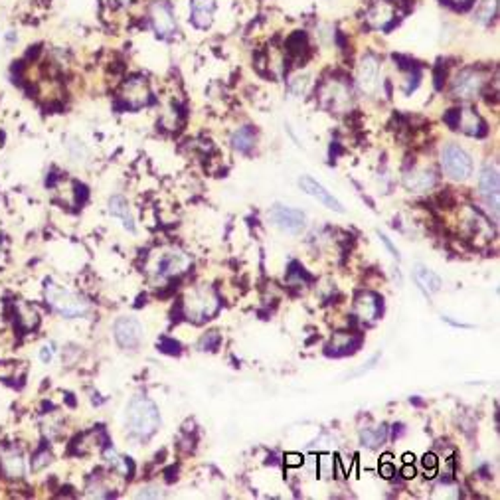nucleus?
Instances as JSON below:
<instances>
[{"label":"nucleus","instance_id":"39","mask_svg":"<svg viewBox=\"0 0 500 500\" xmlns=\"http://www.w3.org/2000/svg\"><path fill=\"white\" fill-rule=\"evenodd\" d=\"M117 2H119V4H131L133 0H117Z\"/></svg>","mask_w":500,"mask_h":500},{"label":"nucleus","instance_id":"11","mask_svg":"<svg viewBox=\"0 0 500 500\" xmlns=\"http://www.w3.org/2000/svg\"><path fill=\"white\" fill-rule=\"evenodd\" d=\"M299 186L303 192H307L309 196H312V198H317V200L321 202V204H324L326 208H331V210L334 211H345V208H342V204L334 198L333 194L328 192V190L324 188L321 182H317L314 178L311 176H300L299 178Z\"/></svg>","mask_w":500,"mask_h":500},{"label":"nucleus","instance_id":"13","mask_svg":"<svg viewBox=\"0 0 500 500\" xmlns=\"http://www.w3.org/2000/svg\"><path fill=\"white\" fill-rule=\"evenodd\" d=\"M186 267H188V257L182 251H168L158 257L155 271L158 277H172V275L182 273Z\"/></svg>","mask_w":500,"mask_h":500},{"label":"nucleus","instance_id":"3","mask_svg":"<svg viewBox=\"0 0 500 500\" xmlns=\"http://www.w3.org/2000/svg\"><path fill=\"white\" fill-rule=\"evenodd\" d=\"M46 300H48L60 314L69 317V319H71V317H81V314L88 312V303L81 299L79 295L71 293V291L62 287V285H57V283H52V281L46 285Z\"/></svg>","mask_w":500,"mask_h":500},{"label":"nucleus","instance_id":"18","mask_svg":"<svg viewBox=\"0 0 500 500\" xmlns=\"http://www.w3.org/2000/svg\"><path fill=\"white\" fill-rule=\"evenodd\" d=\"M457 129H461L467 134H482L485 133V121L473 109H459Z\"/></svg>","mask_w":500,"mask_h":500},{"label":"nucleus","instance_id":"19","mask_svg":"<svg viewBox=\"0 0 500 500\" xmlns=\"http://www.w3.org/2000/svg\"><path fill=\"white\" fill-rule=\"evenodd\" d=\"M0 465H2V473L8 478H20L24 475V459L20 451H16V449L2 453Z\"/></svg>","mask_w":500,"mask_h":500},{"label":"nucleus","instance_id":"38","mask_svg":"<svg viewBox=\"0 0 500 500\" xmlns=\"http://www.w3.org/2000/svg\"><path fill=\"white\" fill-rule=\"evenodd\" d=\"M403 461H405V463H412L413 455H403Z\"/></svg>","mask_w":500,"mask_h":500},{"label":"nucleus","instance_id":"37","mask_svg":"<svg viewBox=\"0 0 500 500\" xmlns=\"http://www.w3.org/2000/svg\"><path fill=\"white\" fill-rule=\"evenodd\" d=\"M447 2H451V4H465L468 0H447Z\"/></svg>","mask_w":500,"mask_h":500},{"label":"nucleus","instance_id":"10","mask_svg":"<svg viewBox=\"0 0 500 500\" xmlns=\"http://www.w3.org/2000/svg\"><path fill=\"white\" fill-rule=\"evenodd\" d=\"M380 76V60L372 54H366L362 57L360 66H358V85L366 93H374L378 88Z\"/></svg>","mask_w":500,"mask_h":500},{"label":"nucleus","instance_id":"28","mask_svg":"<svg viewBox=\"0 0 500 500\" xmlns=\"http://www.w3.org/2000/svg\"><path fill=\"white\" fill-rule=\"evenodd\" d=\"M160 350H162V352H167V354H178V352H180V345H178L176 340L162 338V342H160Z\"/></svg>","mask_w":500,"mask_h":500},{"label":"nucleus","instance_id":"4","mask_svg":"<svg viewBox=\"0 0 500 500\" xmlns=\"http://www.w3.org/2000/svg\"><path fill=\"white\" fill-rule=\"evenodd\" d=\"M441 165H443V170L447 172V176H451L453 180H467L473 172V160L471 156L461 148L459 145H449L445 146L443 153H441Z\"/></svg>","mask_w":500,"mask_h":500},{"label":"nucleus","instance_id":"32","mask_svg":"<svg viewBox=\"0 0 500 500\" xmlns=\"http://www.w3.org/2000/svg\"><path fill=\"white\" fill-rule=\"evenodd\" d=\"M158 496H162V492L155 487H146L139 492V499H158Z\"/></svg>","mask_w":500,"mask_h":500},{"label":"nucleus","instance_id":"20","mask_svg":"<svg viewBox=\"0 0 500 500\" xmlns=\"http://www.w3.org/2000/svg\"><path fill=\"white\" fill-rule=\"evenodd\" d=\"M413 275H415L417 285L425 291V295H427V293H437V291H441V287H443L441 277H439L437 273H433L431 269H425V267L417 265L415 267V273H413Z\"/></svg>","mask_w":500,"mask_h":500},{"label":"nucleus","instance_id":"17","mask_svg":"<svg viewBox=\"0 0 500 500\" xmlns=\"http://www.w3.org/2000/svg\"><path fill=\"white\" fill-rule=\"evenodd\" d=\"M360 342H362V340H360V336H352V334L338 333L333 338V342L328 345L326 354H333V356L350 354V352H354L356 348L360 346Z\"/></svg>","mask_w":500,"mask_h":500},{"label":"nucleus","instance_id":"35","mask_svg":"<svg viewBox=\"0 0 500 500\" xmlns=\"http://www.w3.org/2000/svg\"><path fill=\"white\" fill-rule=\"evenodd\" d=\"M401 475L405 478H413L415 477V468L410 467V463H405V467H403V471H401Z\"/></svg>","mask_w":500,"mask_h":500},{"label":"nucleus","instance_id":"40","mask_svg":"<svg viewBox=\"0 0 500 500\" xmlns=\"http://www.w3.org/2000/svg\"><path fill=\"white\" fill-rule=\"evenodd\" d=\"M0 254H2V244H0Z\"/></svg>","mask_w":500,"mask_h":500},{"label":"nucleus","instance_id":"9","mask_svg":"<svg viewBox=\"0 0 500 500\" xmlns=\"http://www.w3.org/2000/svg\"><path fill=\"white\" fill-rule=\"evenodd\" d=\"M480 194L487 200L489 206H492L494 210V218H499V170L496 167H485V170L480 172Z\"/></svg>","mask_w":500,"mask_h":500},{"label":"nucleus","instance_id":"30","mask_svg":"<svg viewBox=\"0 0 500 500\" xmlns=\"http://www.w3.org/2000/svg\"><path fill=\"white\" fill-rule=\"evenodd\" d=\"M389 459H391V457L384 455V461H382V465H380V473H382L386 478H389L391 475H396V467L389 465Z\"/></svg>","mask_w":500,"mask_h":500},{"label":"nucleus","instance_id":"14","mask_svg":"<svg viewBox=\"0 0 500 500\" xmlns=\"http://www.w3.org/2000/svg\"><path fill=\"white\" fill-rule=\"evenodd\" d=\"M396 16V6L389 2V0H376L366 12V22L372 26V28H386Z\"/></svg>","mask_w":500,"mask_h":500},{"label":"nucleus","instance_id":"24","mask_svg":"<svg viewBox=\"0 0 500 500\" xmlns=\"http://www.w3.org/2000/svg\"><path fill=\"white\" fill-rule=\"evenodd\" d=\"M18 321H20V324H22L26 331H30V328H34L36 324H38V312L34 311L32 307H28V305H20L18 307Z\"/></svg>","mask_w":500,"mask_h":500},{"label":"nucleus","instance_id":"12","mask_svg":"<svg viewBox=\"0 0 500 500\" xmlns=\"http://www.w3.org/2000/svg\"><path fill=\"white\" fill-rule=\"evenodd\" d=\"M123 99L131 109H139V107L146 105L151 101L148 83L143 78H133L123 89Z\"/></svg>","mask_w":500,"mask_h":500},{"label":"nucleus","instance_id":"29","mask_svg":"<svg viewBox=\"0 0 500 500\" xmlns=\"http://www.w3.org/2000/svg\"><path fill=\"white\" fill-rule=\"evenodd\" d=\"M423 467H425V471L429 468V475H427V477H435V473H437V457L431 455V453L423 457Z\"/></svg>","mask_w":500,"mask_h":500},{"label":"nucleus","instance_id":"36","mask_svg":"<svg viewBox=\"0 0 500 500\" xmlns=\"http://www.w3.org/2000/svg\"><path fill=\"white\" fill-rule=\"evenodd\" d=\"M380 237H382V242H384V244L388 245V249H389V251H391V256H396V257H398V249H396V247H394V245L389 244V239H388V237H386V235H380Z\"/></svg>","mask_w":500,"mask_h":500},{"label":"nucleus","instance_id":"21","mask_svg":"<svg viewBox=\"0 0 500 500\" xmlns=\"http://www.w3.org/2000/svg\"><path fill=\"white\" fill-rule=\"evenodd\" d=\"M403 184L405 188L413 190V192H423V190L431 188L435 184V176L433 172L429 170H415V172H410L405 174L403 178Z\"/></svg>","mask_w":500,"mask_h":500},{"label":"nucleus","instance_id":"1","mask_svg":"<svg viewBox=\"0 0 500 500\" xmlns=\"http://www.w3.org/2000/svg\"><path fill=\"white\" fill-rule=\"evenodd\" d=\"M160 415L153 401L143 396H137L129 401L125 412V425L137 437H148L156 431Z\"/></svg>","mask_w":500,"mask_h":500},{"label":"nucleus","instance_id":"5","mask_svg":"<svg viewBox=\"0 0 500 500\" xmlns=\"http://www.w3.org/2000/svg\"><path fill=\"white\" fill-rule=\"evenodd\" d=\"M113 333H115V340L119 342V346L129 348V350L139 348V345L143 342V334H145L143 333V324L133 317L117 319V323L113 326Z\"/></svg>","mask_w":500,"mask_h":500},{"label":"nucleus","instance_id":"31","mask_svg":"<svg viewBox=\"0 0 500 500\" xmlns=\"http://www.w3.org/2000/svg\"><path fill=\"white\" fill-rule=\"evenodd\" d=\"M50 459H52V457H50V453H48V451L40 453V455L36 457V461L32 463L34 471H40V468L44 467V465H48V463H50Z\"/></svg>","mask_w":500,"mask_h":500},{"label":"nucleus","instance_id":"25","mask_svg":"<svg viewBox=\"0 0 500 500\" xmlns=\"http://www.w3.org/2000/svg\"><path fill=\"white\" fill-rule=\"evenodd\" d=\"M496 14V0H485L482 6L477 12V20L482 24H489Z\"/></svg>","mask_w":500,"mask_h":500},{"label":"nucleus","instance_id":"16","mask_svg":"<svg viewBox=\"0 0 500 500\" xmlns=\"http://www.w3.org/2000/svg\"><path fill=\"white\" fill-rule=\"evenodd\" d=\"M192 24L200 30H206L214 20L216 2L214 0H192Z\"/></svg>","mask_w":500,"mask_h":500},{"label":"nucleus","instance_id":"33","mask_svg":"<svg viewBox=\"0 0 500 500\" xmlns=\"http://www.w3.org/2000/svg\"><path fill=\"white\" fill-rule=\"evenodd\" d=\"M303 457L297 455V453H289V455L285 457V463L289 465V467H299V465H303Z\"/></svg>","mask_w":500,"mask_h":500},{"label":"nucleus","instance_id":"2","mask_svg":"<svg viewBox=\"0 0 500 500\" xmlns=\"http://www.w3.org/2000/svg\"><path fill=\"white\" fill-rule=\"evenodd\" d=\"M220 309V297L216 291L206 285L194 287L184 297V312L194 323H202L206 319H211Z\"/></svg>","mask_w":500,"mask_h":500},{"label":"nucleus","instance_id":"22","mask_svg":"<svg viewBox=\"0 0 500 500\" xmlns=\"http://www.w3.org/2000/svg\"><path fill=\"white\" fill-rule=\"evenodd\" d=\"M109 214L115 216V218H121L123 225H125L129 232H133V214H131V208H129V202L125 200L123 196H113L111 200H109Z\"/></svg>","mask_w":500,"mask_h":500},{"label":"nucleus","instance_id":"6","mask_svg":"<svg viewBox=\"0 0 500 500\" xmlns=\"http://www.w3.org/2000/svg\"><path fill=\"white\" fill-rule=\"evenodd\" d=\"M151 22H153V28L158 36L167 38V36H172L176 32V20H174V12H172V6L165 2V0H155L151 4Z\"/></svg>","mask_w":500,"mask_h":500},{"label":"nucleus","instance_id":"7","mask_svg":"<svg viewBox=\"0 0 500 500\" xmlns=\"http://www.w3.org/2000/svg\"><path fill=\"white\" fill-rule=\"evenodd\" d=\"M482 83H485V79H482V76L478 71H475V69H463L453 79V97L473 99V97H477L478 93H480Z\"/></svg>","mask_w":500,"mask_h":500},{"label":"nucleus","instance_id":"8","mask_svg":"<svg viewBox=\"0 0 500 500\" xmlns=\"http://www.w3.org/2000/svg\"><path fill=\"white\" fill-rule=\"evenodd\" d=\"M271 220L279 225L281 230L289 232V234H297L305 228V214L295 208H287V206H273L271 210Z\"/></svg>","mask_w":500,"mask_h":500},{"label":"nucleus","instance_id":"27","mask_svg":"<svg viewBox=\"0 0 500 500\" xmlns=\"http://www.w3.org/2000/svg\"><path fill=\"white\" fill-rule=\"evenodd\" d=\"M220 342H222L220 333H218V331H210V333H206V336L202 338L200 348L202 350H216V348L220 346Z\"/></svg>","mask_w":500,"mask_h":500},{"label":"nucleus","instance_id":"15","mask_svg":"<svg viewBox=\"0 0 500 500\" xmlns=\"http://www.w3.org/2000/svg\"><path fill=\"white\" fill-rule=\"evenodd\" d=\"M380 309H382V299H380L378 295H374V293H362V295H358L354 311L362 321H374L380 314Z\"/></svg>","mask_w":500,"mask_h":500},{"label":"nucleus","instance_id":"23","mask_svg":"<svg viewBox=\"0 0 500 500\" xmlns=\"http://www.w3.org/2000/svg\"><path fill=\"white\" fill-rule=\"evenodd\" d=\"M232 143H234V146L237 148V151L247 153V151L254 146V143H256V133H254V129H251V127H242V129L234 134Z\"/></svg>","mask_w":500,"mask_h":500},{"label":"nucleus","instance_id":"26","mask_svg":"<svg viewBox=\"0 0 500 500\" xmlns=\"http://www.w3.org/2000/svg\"><path fill=\"white\" fill-rule=\"evenodd\" d=\"M386 439V427H380V429H368L362 433V441L368 445V447H378V445L384 443Z\"/></svg>","mask_w":500,"mask_h":500},{"label":"nucleus","instance_id":"34","mask_svg":"<svg viewBox=\"0 0 500 500\" xmlns=\"http://www.w3.org/2000/svg\"><path fill=\"white\" fill-rule=\"evenodd\" d=\"M40 358H42V362H46V364H48V362L52 360V348H50V346H44V348H42V352H40Z\"/></svg>","mask_w":500,"mask_h":500}]
</instances>
